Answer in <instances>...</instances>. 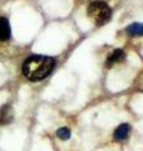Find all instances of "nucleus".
<instances>
[{
    "label": "nucleus",
    "instance_id": "obj_5",
    "mask_svg": "<svg viewBox=\"0 0 143 151\" xmlns=\"http://www.w3.org/2000/svg\"><path fill=\"white\" fill-rule=\"evenodd\" d=\"M124 52H123L122 49H116L114 52H112L111 54L108 55V58H107V67H112L113 64H116L118 62H122L123 59H124Z\"/></svg>",
    "mask_w": 143,
    "mask_h": 151
},
{
    "label": "nucleus",
    "instance_id": "obj_2",
    "mask_svg": "<svg viewBox=\"0 0 143 151\" xmlns=\"http://www.w3.org/2000/svg\"><path fill=\"white\" fill-rule=\"evenodd\" d=\"M88 17L97 25H103L111 19L112 10L106 3L103 1H93L88 6Z\"/></svg>",
    "mask_w": 143,
    "mask_h": 151
},
{
    "label": "nucleus",
    "instance_id": "obj_6",
    "mask_svg": "<svg viewBox=\"0 0 143 151\" xmlns=\"http://www.w3.org/2000/svg\"><path fill=\"white\" fill-rule=\"evenodd\" d=\"M129 131H131V127L129 125L127 124H122L117 127V130L114 131V140L117 141H123L128 137V135H129Z\"/></svg>",
    "mask_w": 143,
    "mask_h": 151
},
{
    "label": "nucleus",
    "instance_id": "obj_3",
    "mask_svg": "<svg viewBox=\"0 0 143 151\" xmlns=\"http://www.w3.org/2000/svg\"><path fill=\"white\" fill-rule=\"evenodd\" d=\"M14 119V112L10 105H4L0 108V125L10 124Z\"/></svg>",
    "mask_w": 143,
    "mask_h": 151
},
{
    "label": "nucleus",
    "instance_id": "obj_4",
    "mask_svg": "<svg viewBox=\"0 0 143 151\" xmlns=\"http://www.w3.org/2000/svg\"><path fill=\"white\" fill-rule=\"evenodd\" d=\"M10 35H11V30H10V25H9L8 19L0 18V40L3 42L9 40Z\"/></svg>",
    "mask_w": 143,
    "mask_h": 151
},
{
    "label": "nucleus",
    "instance_id": "obj_8",
    "mask_svg": "<svg viewBox=\"0 0 143 151\" xmlns=\"http://www.w3.org/2000/svg\"><path fill=\"white\" fill-rule=\"evenodd\" d=\"M56 136H58L60 140H69L70 131H69V129H66V127H61V129L56 131Z\"/></svg>",
    "mask_w": 143,
    "mask_h": 151
},
{
    "label": "nucleus",
    "instance_id": "obj_1",
    "mask_svg": "<svg viewBox=\"0 0 143 151\" xmlns=\"http://www.w3.org/2000/svg\"><path fill=\"white\" fill-rule=\"evenodd\" d=\"M55 65L53 58L45 55H30L23 64V74L33 82L44 79Z\"/></svg>",
    "mask_w": 143,
    "mask_h": 151
},
{
    "label": "nucleus",
    "instance_id": "obj_7",
    "mask_svg": "<svg viewBox=\"0 0 143 151\" xmlns=\"http://www.w3.org/2000/svg\"><path fill=\"white\" fill-rule=\"evenodd\" d=\"M126 32L131 37H139L143 35V24L142 23H133L129 27H127Z\"/></svg>",
    "mask_w": 143,
    "mask_h": 151
}]
</instances>
